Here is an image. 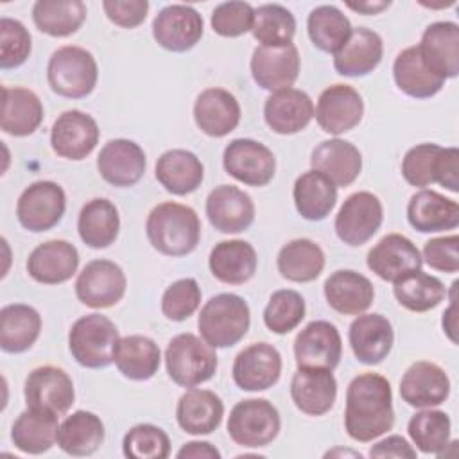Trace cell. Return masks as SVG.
Listing matches in <instances>:
<instances>
[{"label": "cell", "instance_id": "45", "mask_svg": "<svg viewBox=\"0 0 459 459\" xmlns=\"http://www.w3.org/2000/svg\"><path fill=\"white\" fill-rule=\"evenodd\" d=\"M84 20L86 5L81 0H38L32 5L34 25L52 38H66L77 32Z\"/></svg>", "mask_w": 459, "mask_h": 459}, {"label": "cell", "instance_id": "26", "mask_svg": "<svg viewBox=\"0 0 459 459\" xmlns=\"http://www.w3.org/2000/svg\"><path fill=\"white\" fill-rule=\"evenodd\" d=\"M79 267V251L66 240H47L32 249L27 258L29 276L43 285L68 281Z\"/></svg>", "mask_w": 459, "mask_h": 459}, {"label": "cell", "instance_id": "10", "mask_svg": "<svg viewBox=\"0 0 459 459\" xmlns=\"http://www.w3.org/2000/svg\"><path fill=\"white\" fill-rule=\"evenodd\" d=\"M127 280L122 267L111 260L88 262L75 280L77 299L90 308H109L126 294Z\"/></svg>", "mask_w": 459, "mask_h": 459}, {"label": "cell", "instance_id": "51", "mask_svg": "<svg viewBox=\"0 0 459 459\" xmlns=\"http://www.w3.org/2000/svg\"><path fill=\"white\" fill-rule=\"evenodd\" d=\"M443 147L437 143H420L411 147L402 160V176L412 186L437 183Z\"/></svg>", "mask_w": 459, "mask_h": 459}, {"label": "cell", "instance_id": "44", "mask_svg": "<svg viewBox=\"0 0 459 459\" xmlns=\"http://www.w3.org/2000/svg\"><path fill=\"white\" fill-rule=\"evenodd\" d=\"M393 77L398 90L412 99H430L445 86V79L437 77L423 65L416 45L403 48L396 56Z\"/></svg>", "mask_w": 459, "mask_h": 459}, {"label": "cell", "instance_id": "1", "mask_svg": "<svg viewBox=\"0 0 459 459\" xmlns=\"http://www.w3.org/2000/svg\"><path fill=\"white\" fill-rule=\"evenodd\" d=\"M393 425L394 409L389 380L378 373L357 375L346 389V434L359 443H369L391 430Z\"/></svg>", "mask_w": 459, "mask_h": 459}, {"label": "cell", "instance_id": "16", "mask_svg": "<svg viewBox=\"0 0 459 459\" xmlns=\"http://www.w3.org/2000/svg\"><path fill=\"white\" fill-rule=\"evenodd\" d=\"M364 115V100L350 84H332L321 91L314 117L328 134H342L357 127Z\"/></svg>", "mask_w": 459, "mask_h": 459}, {"label": "cell", "instance_id": "13", "mask_svg": "<svg viewBox=\"0 0 459 459\" xmlns=\"http://www.w3.org/2000/svg\"><path fill=\"white\" fill-rule=\"evenodd\" d=\"M341 355V333L330 321H310L294 339V357L298 368L333 371L339 366Z\"/></svg>", "mask_w": 459, "mask_h": 459}, {"label": "cell", "instance_id": "7", "mask_svg": "<svg viewBox=\"0 0 459 459\" xmlns=\"http://www.w3.org/2000/svg\"><path fill=\"white\" fill-rule=\"evenodd\" d=\"M230 437L244 448L267 446L281 429L278 409L265 398H247L233 405L228 416Z\"/></svg>", "mask_w": 459, "mask_h": 459}, {"label": "cell", "instance_id": "42", "mask_svg": "<svg viewBox=\"0 0 459 459\" xmlns=\"http://www.w3.org/2000/svg\"><path fill=\"white\" fill-rule=\"evenodd\" d=\"M106 430L102 420L90 411H75L59 423L57 445L74 457H84L95 454L104 443Z\"/></svg>", "mask_w": 459, "mask_h": 459}, {"label": "cell", "instance_id": "6", "mask_svg": "<svg viewBox=\"0 0 459 459\" xmlns=\"http://www.w3.org/2000/svg\"><path fill=\"white\" fill-rule=\"evenodd\" d=\"M99 79V66L91 52L65 45L52 52L47 65V81L54 93L66 99L88 97Z\"/></svg>", "mask_w": 459, "mask_h": 459}, {"label": "cell", "instance_id": "11", "mask_svg": "<svg viewBox=\"0 0 459 459\" xmlns=\"http://www.w3.org/2000/svg\"><path fill=\"white\" fill-rule=\"evenodd\" d=\"M384 208L380 199L371 192H355L348 195L335 215L337 237L351 246H362L380 230Z\"/></svg>", "mask_w": 459, "mask_h": 459}, {"label": "cell", "instance_id": "27", "mask_svg": "<svg viewBox=\"0 0 459 459\" xmlns=\"http://www.w3.org/2000/svg\"><path fill=\"white\" fill-rule=\"evenodd\" d=\"M194 120L204 134L222 138L237 129L240 122V104L235 95L224 88H206L195 99Z\"/></svg>", "mask_w": 459, "mask_h": 459}, {"label": "cell", "instance_id": "32", "mask_svg": "<svg viewBox=\"0 0 459 459\" xmlns=\"http://www.w3.org/2000/svg\"><path fill=\"white\" fill-rule=\"evenodd\" d=\"M407 221L420 233L455 230L459 226V204L436 190L423 188L409 199Z\"/></svg>", "mask_w": 459, "mask_h": 459}, {"label": "cell", "instance_id": "15", "mask_svg": "<svg viewBox=\"0 0 459 459\" xmlns=\"http://www.w3.org/2000/svg\"><path fill=\"white\" fill-rule=\"evenodd\" d=\"M231 375L242 391H265L280 380L281 355L269 342H253L237 353Z\"/></svg>", "mask_w": 459, "mask_h": 459}, {"label": "cell", "instance_id": "29", "mask_svg": "<svg viewBox=\"0 0 459 459\" xmlns=\"http://www.w3.org/2000/svg\"><path fill=\"white\" fill-rule=\"evenodd\" d=\"M384 43L378 32L359 27L351 29L346 43L333 54V68L344 77H364L382 61Z\"/></svg>", "mask_w": 459, "mask_h": 459}, {"label": "cell", "instance_id": "58", "mask_svg": "<svg viewBox=\"0 0 459 459\" xmlns=\"http://www.w3.org/2000/svg\"><path fill=\"white\" fill-rule=\"evenodd\" d=\"M369 455L371 457H409L414 459L416 457V448L412 445H409V441L402 436H387L385 439L375 443L369 448Z\"/></svg>", "mask_w": 459, "mask_h": 459}, {"label": "cell", "instance_id": "14", "mask_svg": "<svg viewBox=\"0 0 459 459\" xmlns=\"http://www.w3.org/2000/svg\"><path fill=\"white\" fill-rule=\"evenodd\" d=\"M99 136L100 131L91 115L79 109H68L56 118L50 129V145L57 156L81 161L93 152Z\"/></svg>", "mask_w": 459, "mask_h": 459}, {"label": "cell", "instance_id": "60", "mask_svg": "<svg viewBox=\"0 0 459 459\" xmlns=\"http://www.w3.org/2000/svg\"><path fill=\"white\" fill-rule=\"evenodd\" d=\"M455 287H457V281L452 283V298H450L452 303L443 314V330L446 332V335L450 337L452 342H457V337H455Z\"/></svg>", "mask_w": 459, "mask_h": 459}, {"label": "cell", "instance_id": "41", "mask_svg": "<svg viewBox=\"0 0 459 459\" xmlns=\"http://www.w3.org/2000/svg\"><path fill=\"white\" fill-rule=\"evenodd\" d=\"M113 362L126 378L143 382L158 373L161 351L147 335H126L117 344Z\"/></svg>", "mask_w": 459, "mask_h": 459}, {"label": "cell", "instance_id": "8", "mask_svg": "<svg viewBox=\"0 0 459 459\" xmlns=\"http://www.w3.org/2000/svg\"><path fill=\"white\" fill-rule=\"evenodd\" d=\"M65 210V190L57 183L47 179L29 185L16 203L18 222L32 233L52 230L63 219Z\"/></svg>", "mask_w": 459, "mask_h": 459}, {"label": "cell", "instance_id": "24", "mask_svg": "<svg viewBox=\"0 0 459 459\" xmlns=\"http://www.w3.org/2000/svg\"><path fill=\"white\" fill-rule=\"evenodd\" d=\"M348 341L355 359L362 364H380L393 350V325L382 314H359L350 325Z\"/></svg>", "mask_w": 459, "mask_h": 459}, {"label": "cell", "instance_id": "25", "mask_svg": "<svg viewBox=\"0 0 459 459\" xmlns=\"http://www.w3.org/2000/svg\"><path fill=\"white\" fill-rule=\"evenodd\" d=\"M314 118V102L298 88L273 91L264 104V120L276 134H296Z\"/></svg>", "mask_w": 459, "mask_h": 459}, {"label": "cell", "instance_id": "12", "mask_svg": "<svg viewBox=\"0 0 459 459\" xmlns=\"http://www.w3.org/2000/svg\"><path fill=\"white\" fill-rule=\"evenodd\" d=\"M27 407L66 414L75 402V389L70 375L57 366L34 368L23 385Z\"/></svg>", "mask_w": 459, "mask_h": 459}, {"label": "cell", "instance_id": "53", "mask_svg": "<svg viewBox=\"0 0 459 459\" xmlns=\"http://www.w3.org/2000/svg\"><path fill=\"white\" fill-rule=\"evenodd\" d=\"M30 34L25 25L14 18H0V68L11 70L22 66L30 56Z\"/></svg>", "mask_w": 459, "mask_h": 459}, {"label": "cell", "instance_id": "23", "mask_svg": "<svg viewBox=\"0 0 459 459\" xmlns=\"http://www.w3.org/2000/svg\"><path fill=\"white\" fill-rule=\"evenodd\" d=\"M206 217L221 233H240L255 221V203L238 186L219 185L206 197Z\"/></svg>", "mask_w": 459, "mask_h": 459}, {"label": "cell", "instance_id": "38", "mask_svg": "<svg viewBox=\"0 0 459 459\" xmlns=\"http://www.w3.org/2000/svg\"><path fill=\"white\" fill-rule=\"evenodd\" d=\"M41 316L25 303H11L0 310V348L5 353H23L39 337Z\"/></svg>", "mask_w": 459, "mask_h": 459}, {"label": "cell", "instance_id": "28", "mask_svg": "<svg viewBox=\"0 0 459 459\" xmlns=\"http://www.w3.org/2000/svg\"><path fill=\"white\" fill-rule=\"evenodd\" d=\"M290 398L307 416L326 414L337 398V380L330 369L298 368L290 380Z\"/></svg>", "mask_w": 459, "mask_h": 459}, {"label": "cell", "instance_id": "54", "mask_svg": "<svg viewBox=\"0 0 459 459\" xmlns=\"http://www.w3.org/2000/svg\"><path fill=\"white\" fill-rule=\"evenodd\" d=\"M201 305V289L194 278H181L169 285L161 296V312L170 321L188 319Z\"/></svg>", "mask_w": 459, "mask_h": 459}, {"label": "cell", "instance_id": "56", "mask_svg": "<svg viewBox=\"0 0 459 459\" xmlns=\"http://www.w3.org/2000/svg\"><path fill=\"white\" fill-rule=\"evenodd\" d=\"M459 237H436L425 242L423 246V262L441 273H457L459 271Z\"/></svg>", "mask_w": 459, "mask_h": 459}, {"label": "cell", "instance_id": "61", "mask_svg": "<svg viewBox=\"0 0 459 459\" xmlns=\"http://www.w3.org/2000/svg\"><path fill=\"white\" fill-rule=\"evenodd\" d=\"M389 5L391 2H346V7L360 14H378Z\"/></svg>", "mask_w": 459, "mask_h": 459}, {"label": "cell", "instance_id": "19", "mask_svg": "<svg viewBox=\"0 0 459 459\" xmlns=\"http://www.w3.org/2000/svg\"><path fill=\"white\" fill-rule=\"evenodd\" d=\"M251 75L267 91L292 88L299 75V52L296 45L256 47L251 56Z\"/></svg>", "mask_w": 459, "mask_h": 459}, {"label": "cell", "instance_id": "17", "mask_svg": "<svg viewBox=\"0 0 459 459\" xmlns=\"http://www.w3.org/2000/svg\"><path fill=\"white\" fill-rule=\"evenodd\" d=\"M203 16L185 4L163 7L152 22V36L156 43L170 52H186L203 38Z\"/></svg>", "mask_w": 459, "mask_h": 459}, {"label": "cell", "instance_id": "21", "mask_svg": "<svg viewBox=\"0 0 459 459\" xmlns=\"http://www.w3.org/2000/svg\"><path fill=\"white\" fill-rule=\"evenodd\" d=\"M450 394V378L441 366L430 360L412 362L402 380V400L416 409H429L441 405Z\"/></svg>", "mask_w": 459, "mask_h": 459}, {"label": "cell", "instance_id": "18", "mask_svg": "<svg viewBox=\"0 0 459 459\" xmlns=\"http://www.w3.org/2000/svg\"><path fill=\"white\" fill-rule=\"evenodd\" d=\"M366 264L380 280L394 283L403 276L420 271L423 258L411 238L400 233H389L369 249Z\"/></svg>", "mask_w": 459, "mask_h": 459}, {"label": "cell", "instance_id": "33", "mask_svg": "<svg viewBox=\"0 0 459 459\" xmlns=\"http://www.w3.org/2000/svg\"><path fill=\"white\" fill-rule=\"evenodd\" d=\"M224 416L222 400L210 389H190L176 405L178 425L192 436H208L219 429Z\"/></svg>", "mask_w": 459, "mask_h": 459}, {"label": "cell", "instance_id": "50", "mask_svg": "<svg viewBox=\"0 0 459 459\" xmlns=\"http://www.w3.org/2000/svg\"><path fill=\"white\" fill-rule=\"evenodd\" d=\"M305 299L292 289H280L271 294L264 308V325L276 335L292 332L305 317Z\"/></svg>", "mask_w": 459, "mask_h": 459}, {"label": "cell", "instance_id": "34", "mask_svg": "<svg viewBox=\"0 0 459 459\" xmlns=\"http://www.w3.org/2000/svg\"><path fill=\"white\" fill-rule=\"evenodd\" d=\"M258 258L255 247L246 240H222L210 251V273L222 283L242 285L256 273Z\"/></svg>", "mask_w": 459, "mask_h": 459}, {"label": "cell", "instance_id": "36", "mask_svg": "<svg viewBox=\"0 0 459 459\" xmlns=\"http://www.w3.org/2000/svg\"><path fill=\"white\" fill-rule=\"evenodd\" d=\"M57 432L59 421L56 412L27 407L14 420L11 439L20 452L39 455L48 452L57 443Z\"/></svg>", "mask_w": 459, "mask_h": 459}, {"label": "cell", "instance_id": "31", "mask_svg": "<svg viewBox=\"0 0 459 459\" xmlns=\"http://www.w3.org/2000/svg\"><path fill=\"white\" fill-rule=\"evenodd\" d=\"M310 165L335 186H348L360 176L362 154L351 142L332 138L312 151Z\"/></svg>", "mask_w": 459, "mask_h": 459}, {"label": "cell", "instance_id": "2", "mask_svg": "<svg viewBox=\"0 0 459 459\" xmlns=\"http://www.w3.org/2000/svg\"><path fill=\"white\" fill-rule=\"evenodd\" d=\"M145 235L158 253L185 256L199 244L201 221L195 210L186 204L160 203L147 215Z\"/></svg>", "mask_w": 459, "mask_h": 459}, {"label": "cell", "instance_id": "22", "mask_svg": "<svg viewBox=\"0 0 459 459\" xmlns=\"http://www.w3.org/2000/svg\"><path fill=\"white\" fill-rule=\"evenodd\" d=\"M423 65L441 79H454L459 74V27L454 22H434L416 45Z\"/></svg>", "mask_w": 459, "mask_h": 459}, {"label": "cell", "instance_id": "47", "mask_svg": "<svg viewBox=\"0 0 459 459\" xmlns=\"http://www.w3.org/2000/svg\"><path fill=\"white\" fill-rule=\"evenodd\" d=\"M307 30L316 48L335 54L350 38L351 23L335 5H317L308 14Z\"/></svg>", "mask_w": 459, "mask_h": 459}, {"label": "cell", "instance_id": "40", "mask_svg": "<svg viewBox=\"0 0 459 459\" xmlns=\"http://www.w3.org/2000/svg\"><path fill=\"white\" fill-rule=\"evenodd\" d=\"M120 230V215L117 206L104 197H95L88 201L77 219V231L81 240L93 249L109 247Z\"/></svg>", "mask_w": 459, "mask_h": 459}, {"label": "cell", "instance_id": "52", "mask_svg": "<svg viewBox=\"0 0 459 459\" xmlns=\"http://www.w3.org/2000/svg\"><path fill=\"white\" fill-rule=\"evenodd\" d=\"M122 452L131 459H165L170 455V439L163 429L152 423H138L126 432Z\"/></svg>", "mask_w": 459, "mask_h": 459}, {"label": "cell", "instance_id": "39", "mask_svg": "<svg viewBox=\"0 0 459 459\" xmlns=\"http://www.w3.org/2000/svg\"><path fill=\"white\" fill-rule=\"evenodd\" d=\"M292 199L303 219L312 222L323 221L337 203V186L326 176L312 169L294 181Z\"/></svg>", "mask_w": 459, "mask_h": 459}, {"label": "cell", "instance_id": "35", "mask_svg": "<svg viewBox=\"0 0 459 459\" xmlns=\"http://www.w3.org/2000/svg\"><path fill=\"white\" fill-rule=\"evenodd\" d=\"M43 122V104L39 97L22 86L2 88V131L22 138L32 134Z\"/></svg>", "mask_w": 459, "mask_h": 459}, {"label": "cell", "instance_id": "20", "mask_svg": "<svg viewBox=\"0 0 459 459\" xmlns=\"http://www.w3.org/2000/svg\"><path fill=\"white\" fill-rule=\"evenodd\" d=\"M147 160L143 149L127 138H115L104 143L97 156L100 178L118 188L136 185L145 174Z\"/></svg>", "mask_w": 459, "mask_h": 459}, {"label": "cell", "instance_id": "57", "mask_svg": "<svg viewBox=\"0 0 459 459\" xmlns=\"http://www.w3.org/2000/svg\"><path fill=\"white\" fill-rule=\"evenodd\" d=\"M102 9L109 22L124 29H134L147 18V0H104Z\"/></svg>", "mask_w": 459, "mask_h": 459}, {"label": "cell", "instance_id": "49", "mask_svg": "<svg viewBox=\"0 0 459 459\" xmlns=\"http://www.w3.org/2000/svg\"><path fill=\"white\" fill-rule=\"evenodd\" d=\"M251 32L265 47L289 45L296 34V18L280 4H264L255 9Z\"/></svg>", "mask_w": 459, "mask_h": 459}, {"label": "cell", "instance_id": "46", "mask_svg": "<svg viewBox=\"0 0 459 459\" xmlns=\"http://www.w3.org/2000/svg\"><path fill=\"white\" fill-rule=\"evenodd\" d=\"M393 294L403 308L411 312H429L446 298V287L439 278L420 269L394 281Z\"/></svg>", "mask_w": 459, "mask_h": 459}, {"label": "cell", "instance_id": "59", "mask_svg": "<svg viewBox=\"0 0 459 459\" xmlns=\"http://www.w3.org/2000/svg\"><path fill=\"white\" fill-rule=\"evenodd\" d=\"M176 457L179 459H186V457H194V459H221V452L208 441H188L185 443Z\"/></svg>", "mask_w": 459, "mask_h": 459}, {"label": "cell", "instance_id": "3", "mask_svg": "<svg viewBox=\"0 0 459 459\" xmlns=\"http://www.w3.org/2000/svg\"><path fill=\"white\" fill-rule=\"evenodd\" d=\"M251 325L249 305L231 292L212 296L201 308L197 326L201 337L213 348H231L244 339Z\"/></svg>", "mask_w": 459, "mask_h": 459}, {"label": "cell", "instance_id": "55", "mask_svg": "<svg viewBox=\"0 0 459 459\" xmlns=\"http://www.w3.org/2000/svg\"><path fill=\"white\" fill-rule=\"evenodd\" d=\"M255 7L247 2H222L212 13V29L222 38H238L251 30Z\"/></svg>", "mask_w": 459, "mask_h": 459}, {"label": "cell", "instance_id": "5", "mask_svg": "<svg viewBox=\"0 0 459 459\" xmlns=\"http://www.w3.org/2000/svg\"><path fill=\"white\" fill-rule=\"evenodd\" d=\"M217 364L215 348L190 332L172 337L165 350L169 378L181 387H195L208 382L215 375Z\"/></svg>", "mask_w": 459, "mask_h": 459}, {"label": "cell", "instance_id": "48", "mask_svg": "<svg viewBox=\"0 0 459 459\" xmlns=\"http://www.w3.org/2000/svg\"><path fill=\"white\" fill-rule=\"evenodd\" d=\"M450 430L452 421L448 414L432 407L416 412L407 423V432L414 446L423 454L439 457L445 454L450 443Z\"/></svg>", "mask_w": 459, "mask_h": 459}, {"label": "cell", "instance_id": "9", "mask_svg": "<svg viewBox=\"0 0 459 459\" xmlns=\"http://www.w3.org/2000/svg\"><path fill=\"white\" fill-rule=\"evenodd\" d=\"M224 170L247 186H265L276 172L273 151L251 138L231 140L222 154Z\"/></svg>", "mask_w": 459, "mask_h": 459}, {"label": "cell", "instance_id": "37", "mask_svg": "<svg viewBox=\"0 0 459 459\" xmlns=\"http://www.w3.org/2000/svg\"><path fill=\"white\" fill-rule=\"evenodd\" d=\"M158 183L174 195H186L195 192L204 178L201 160L186 149L165 151L156 161Z\"/></svg>", "mask_w": 459, "mask_h": 459}, {"label": "cell", "instance_id": "30", "mask_svg": "<svg viewBox=\"0 0 459 459\" xmlns=\"http://www.w3.org/2000/svg\"><path fill=\"white\" fill-rule=\"evenodd\" d=\"M323 292L326 303L342 316L364 314L375 299V289L369 278L351 269L332 273L325 280Z\"/></svg>", "mask_w": 459, "mask_h": 459}, {"label": "cell", "instance_id": "43", "mask_svg": "<svg viewBox=\"0 0 459 459\" xmlns=\"http://www.w3.org/2000/svg\"><path fill=\"white\" fill-rule=\"evenodd\" d=\"M276 267L281 278L294 283H308L323 273L325 253L310 238H294L278 251Z\"/></svg>", "mask_w": 459, "mask_h": 459}, {"label": "cell", "instance_id": "4", "mask_svg": "<svg viewBox=\"0 0 459 459\" xmlns=\"http://www.w3.org/2000/svg\"><path fill=\"white\" fill-rule=\"evenodd\" d=\"M120 341L117 325L102 314L79 317L68 332V350L77 364L88 369L108 368Z\"/></svg>", "mask_w": 459, "mask_h": 459}]
</instances>
